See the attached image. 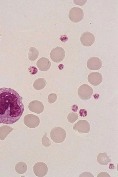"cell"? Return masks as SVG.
Listing matches in <instances>:
<instances>
[{
	"label": "cell",
	"mask_w": 118,
	"mask_h": 177,
	"mask_svg": "<svg viewBox=\"0 0 118 177\" xmlns=\"http://www.w3.org/2000/svg\"><path fill=\"white\" fill-rule=\"evenodd\" d=\"M22 99L12 88H0V124H12L19 119L24 109Z\"/></svg>",
	"instance_id": "obj_1"
},
{
	"label": "cell",
	"mask_w": 118,
	"mask_h": 177,
	"mask_svg": "<svg viewBox=\"0 0 118 177\" xmlns=\"http://www.w3.org/2000/svg\"><path fill=\"white\" fill-rule=\"evenodd\" d=\"M50 135L51 139L55 143H59L63 142L66 137V132L63 128L56 127L51 131Z\"/></svg>",
	"instance_id": "obj_2"
},
{
	"label": "cell",
	"mask_w": 118,
	"mask_h": 177,
	"mask_svg": "<svg viewBox=\"0 0 118 177\" xmlns=\"http://www.w3.org/2000/svg\"><path fill=\"white\" fill-rule=\"evenodd\" d=\"M93 93V89L87 84L81 85L78 90V94L82 100H86L90 98Z\"/></svg>",
	"instance_id": "obj_3"
},
{
	"label": "cell",
	"mask_w": 118,
	"mask_h": 177,
	"mask_svg": "<svg viewBox=\"0 0 118 177\" xmlns=\"http://www.w3.org/2000/svg\"><path fill=\"white\" fill-rule=\"evenodd\" d=\"M84 13L83 10L79 7H73L70 9L68 14L70 20L72 22L77 23L83 19Z\"/></svg>",
	"instance_id": "obj_4"
},
{
	"label": "cell",
	"mask_w": 118,
	"mask_h": 177,
	"mask_svg": "<svg viewBox=\"0 0 118 177\" xmlns=\"http://www.w3.org/2000/svg\"><path fill=\"white\" fill-rule=\"evenodd\" d=\"M65 52L61 47L57 46L53 49L50 52V57L53 61L56 63L61 61L64 59Z\"/></svg>",
	"instance_id": "obj_5"
},
{
	"label": "cell",
	"mask_w": 118,
	"mask_h": 177,
	"mask_svg": "<svg viewBox=\"0 0 118 177\" xmlns=\"http://www.w3.org/2000/svg\"><path fill=\"white\" fill-rule=\"evenodd\" d=\"M24 122L28 127L34 128L39 125L40 119L38 116L32 114H29L26 115L24 117Z\"/></svg>",
	"instance_id": "obj_6"
},
{
	"label": "cell",
	"mask_w": 118,
	"mask_h": 177,
	"mask_svg": "<svg viewBox=\"0 0 118 177\" xmlns=\"http://www.w3.org/2000/svg\"><path fill=\"white\" fill-rule=\"evenodd\" d=\"M33 171L35 175L37 177L45 176L48 172V167L45 163L38 162L36 163L33 167Z\"/></svg>",
	"instance_id": "obj_7"
},
{
	"label": "cell",
	"mask_w": 118,
	"mask_h": 177,
	"mask_svg": "<svg viewBox=\"0 0 118 177\" xmlns=\"http://www.w3.org/2000/svg\"><path fill=\"white\" fill-rule=\"evenodd\" d=\"M73 129L79 133H88L89 132L90 126L88 122L85 120L79 121L73 126Z\"/></svg>",
	"instance_id": "obj_8"
},
{
	"label": "cell",
	"mask_w": 118,
	"mask_h": 177,
	"mask_svg": "<svg viewBox=\"0 0 118 177\" xmlns=\"http://www.w3.org/2000/svg\"><path fill=\"white\" fill-rule=\"evenodd\" d=\"M80 41L83 46H90L94 43L95 37L91 33L86 31L81 35L80 37Z\"/></svg>",
	"instance_id": "obj_9"
},
{
	"label": "cell",
	"mask_w": 118,
	"mask_h": 177,
	"mask_svg": "<svg viewBox=\"0 0 118 177\" xmlns=\"http://www.w3.org/2000/svg\"><path fill=\"white\" fill-rule=\"evenodd\" d=\"M86 65L88 68L90 70H97L101 67L102 62L98 57L93 56L88 60Z\"/></svg>",
	"instance_id": "obj_10"
},
{
	"label": "cell",
	"mask_w": 118,
	"mask_h": 177,
	"mask_svg": "<svg viewBox=\"0 0 118 177\" xmlns=\"http://www.w3.org/2000/svg\"><path fill=\"white\" fill-rule=\"evenodd\" d=\"M29 109L31 111L36 113H42L44 109V106L42 103L37 100L31 101L28 105Z\"/></svg>",
	"instance_id": "obj_11"
},
{
	"label": "cell",
	"mask_w": 118,
	"mask_h": 177,
	"mask_svg": "<svg viewBox=\"0 0 118 177\" xmlns=\"http://www.w3.org/2000/svg\"><path fill=\"white\" fill-rule=\"evenodd\" d=\"M102 79L101 74L98 72L91 73L88 77V82L94 86L99 85L102 82Z\"/></svg>",
	"instance_id": "obj_12"
},
{
	"label": "cell",
	"mask_w": 118,
	"mask_h": 177,
	"mask_svg": "<svg viewBox=\"0 0 118 177\" xmlns=\"http://www.w3.org/2000/svg\"><path fill=\"white\" fill-rule=\"evenodd\" d=\"M36 65L40 70L43 72L46 71L50 69L51 66V62L47 58L42 57L38 60Z\"/></svg>",
	"instance_id": "obj_13"
},
{
	"label": "cell",
	"mask_w": 118,
	"mask_h": 177,
	"mask_svg": "<svg viewBox=\"0 0 118 177\" xmlns=\"http://www.w3.org/2000/svg\"><path fill=\"white\" fill-rule=\"evenodd\" d=\"M97 160L99 164L103 165H106L112 161L106 152L99 153L97 157Z\"/></svg>",
	"instance_id": "obj_14"
},
{
	"label": "cell",
	"mask_w": 118,
	"mask_h": 177,
	"mask_svg": "<svg viewBox=\"0 0 118 177\" xmlns=\"http://www.w3.org/2000/svg\"><path fill=\"white\" fill-rule=\"evenodd\" d=\"M14 129L7 125H4L0 128V139L4 140Z\"/></svg>",
	"instance_id": "obj_15"
},
{
	"label": "cell",
	"mask_w": 118,
	"mask_h": 177,
	"mask_svg": "<svg viewBox=\"0 0 118 177\" xmlns=\"http://www.w3.org/2000/svg\"><path fill=\"white\" fill-rule=\"evenodd\" d=\"M47 84L46 80L43 78H40L36 79L34 82V88L36 90H41L44 88Z\"/></svg>",
	"instance_id": "obj_16"
},
{
	"label": "cell",
	"mask_w": 118,
	"mask_h": 177,
	"mask_svg": "<svg viewBox=\"0 0 118 177\" xmlns=\"http://www.w3.org/2000/svg\"><path fill=\"white\" fill-rule=\"evenodd\" d=\"M15 169L17 173L21 174L26 172L27 169V166L26 164L24 162H20L16 164L15 167Z\"/></svg>",
	"instance_id": "obj_17"
},
{
	"label": "cell",
	"mask_w": 118,
	"mask_h": 177,
	"mask_svg": "<svg viewBox=\"0 0 118 177\" xmlns=\"http://www.w3.org/2000/svg\"><path fill=\"white\" fill-rule=\"evenodd\" d=\"M38 55L39 51L35 48L32 47L30 48L28 54L29 60L32 61L35 60L37 58Z\"/></svg>",
	"instance_id": "obj_18"
},
{
	"label": "cell",
	"mask_w": 118,
	"mask_h": 177,
	"mask_svg": "<svg viewBox=\"0 0 118 177\" xmlns=\"http://www.w3.org/2000/svg\"><path fill=\"white\" fill-rule=\"evenodd\" d=\"M78 114L73 112L70 113L67 116L68 120L70 123L75 122L78 119Z\"/></svg>",
	"instance_id": "obj_19"
},
{
	"label": "cell",
	"mask_w": 118,
	"mask_h": 177,
	"mask_svg": "<svg viewBox=\"0 0 118 177\" xmlns=\"http://www.w3.org/2000/svg\"><path fill=\"white\" fill-rule=\"evenodd\" d=\"M47 134V133L45 132L42 139V143L43 146L48 147L51 145V142L49 139L46 136Z\"/></svg>",
	"instance_id": "obj_20"
},
{
	"label": "cell",
	"mask_w": 118,
	"mask_h": 177,
	"mask_svg": "<svg viewBox=\"0 0 118 177\" xmlns=\"http://www.w3.org/2000/svg\"><path fill=\"white\" fill-rule=\"evenodd\" d=\"M57 98L56 94L54 93L50 94L48 97L47 100L49 103H52L56 101Z\"/></svg>",
	"instance_id": "obj_21"
},
{
	"label": "cell",
	"mask_w": 118,
	"mask_h": 177,
	"mask_svg": "<svg viewBox=\"0 0 118 177\" xmlns=\"http://www.w3.org/2000/svg\"><path fill=\"white\" fill-rule=\"evenodd\" d=\"M87 111L85 109H82L79 111V115L81 117H86L87 115Z\"/></svg>",
	"instance_id": "obj_22"
},
{
	"label": "cell",
	"mask_w": 118,
	"mask_h": 177,
	"mask_svg": "<svg viewBox=\"0 0 118 177\" xmlns=\"http://www.w3.org/2000/svg\"><path fill=\"white\" fill-rule=\"evenodd\" d=\"M30 72L32 74H35L37 71V69L34 66H31L28 68Z\"/></svg>",
	"instance_id": "obj_23"
},
{
	"label": "cell",
	"mask_w": 118,
	"mask_h": 177,
	"mask_svg": "<svg viewBox=\"0 0 118 177\" xmlns=\"http://www.w3.org/2000/svg\"><path fill=\"white\" fill-rule=\"evenodd\" d=\"M79 177H94V176L89 172H84L80 175Z\"/></svg>",
	"instance_id": "obj_24"
},
{
	"label": "cell",
	"mask_w": 118,
	"mask_h": 177,
	"mask_svg": "<svg viewBox=\"0 0 118 177\" xmlns=\"http://www.w3.org/2000/svg\"><path fill=\"white\" fill-rule=\"evenodd\" d=\"M98 177H110V175L107 173L105 172H101L99 173L97 176Z\"/></svg>",
	"instance_id": "obj_25"
},
{
	"label": "cell",
	"mask_w": 118,
	"mask_h": 177,
	"mask_svg": "<svg viewBox=\"0 0 118 177\" xmlns=\"http://www.w3.org/2000/svg\"><path fill=\"white\" fill-rule=\"evenodd\" d=\"M71 109L73 111L76 112L78 109V107L76 105H72Z\"/></svg>",
	"instance_id": "obj_26"
},
{
	"label": "cell",
	"mask_w": 118,
	"mask_h": 177,
	"mask_svg": "<svg viewBox=\"0 0 118 177\" xmlns=\"http://www.w3.org/2000/svg\"><path fill=\"white\" fill-rule=\"evenodd\" d=\"M109 168L110 169L112 170L113 169L115 168V166L114 164L112 163H110L109 164Z\"/></svg>",
	"instance_id": "obj_27"
},
{
	"label": "cell",
	"mask_w": 118,
	"mask_h": 177,
	"mask_svg": "<svg viewBox=\"0 0 118 177\" xmlns=\"http://www.w3.org/2000/svg\"></svg>",
	"instance_id": "obj_28"
},
{
	"label": "cell",
	"mask_w": 118,
	"mask_h": 177,
	"mask_svg": "<svg viewBox=\"0 0 118 177\" xmlns=\"http://www.w3.org/2000/svg\"></svg>",
	"instance_id": "obj_29"
}]
</instances>
